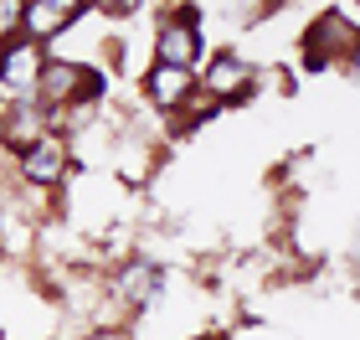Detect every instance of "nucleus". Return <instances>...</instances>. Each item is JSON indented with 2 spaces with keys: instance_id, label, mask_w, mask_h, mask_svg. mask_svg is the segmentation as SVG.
Masks as SVG:
<instances>
[{
  "instance_id": "obj_6",
  "label": "nucleus",
  "mask_w": 360,
  "mask_h": 340,
  "mask_svg": "<svg viewBox=\"0 0 360 340\" xmlns=\"http://www.w3.org/2000/svg\"><path fill=\"white\" fill-rule=\"evenodd\" d=\"M248 77H252V68H248L242 57H232V52H226V57H217V62L206 68V77H201V83H206V93H211V99L232 103V99H242Z\"/></svg>"
},
{
  "instance_id": "obj_7",
  "label": "nucleus",
  "mask_w": 360,
  "mask_h": 340,
  "mask_svg": "<svg viewBox=\"0 0 360 340\" xmlns=\"http://www.w3.org/2000/svg\"><path fill=\"white\" fill-rule=\"evenodd\" d=\"M160 284H165V268H160V263H134V268L119 279L124 299H134V304H150V299L160 294Z\"/></svg>"
},
{
  "instance_id": "obj_3",
  "label": "nucleus",
  "mask_w": 360,
  "mask_h": 340,
  "mask_svg": "<svg viewBox=\"0 0 360 340\" xmlns=\"http://www.w3.org/2000/svg\"><path fill=\"white\" fill-rule=\"evenodd\" d=\"M72 15H83L72 0H37V6H21L15 26H21V37H31V42H52L57 31L72 26Z\"/></svg>"
},
{
  "instance_id": "obj_2",
  "label": "nucleus",
  "mask_w": 360,
  "mask_h": 340,
  "mask_svg": "<svg viewBox=\"0 0 360 340\" xmlns=\"http://www.w3.org/2000/svg\"><path fill=\"white\" fill-rule=\"evenodd\" d=\"M46 68V52H41V42H31V37H15L0 46V88L6 93H37V77Z\"/></svg>"
},
{
  "instance_id": "obj_1",
  "label": "nucleus",
  "mask_w": 360,
  "mask_h": 340,
  "mask_svg": "<svg viewBox=\"0 0 360 340\" xmlns=\"http://www.w3.org/2000/svg\"><path fill=\"white\" fill-rule=\"evenodd\" d=\"M206 57V37H201V21H195V11H175L165 26H160L155 37V62H165V68H195V62Z\"/></svg>"
},
{
  "instance_id": "obj_4",
  "label": "nucleus",
  "mask_w": 360,
  "mask_h": 340,
  "mask_svg": "<svg viewBox=\"0 0 360 340\" xmlns=\"http://www.w3.org/2000/svg\"><path fill=\"white\" fill-rule=\"evenodd\" d=\"M191 88H195V73H186V68H165V62H155V68L144 73V93H150L155 108H180L191 99Z\"/></svg>"
},
{
  "instance_id": "obj_5",
  "label": "nucleus",
  "mask_w": 360,
  "mask_h": 340,
  "mask_svg": "<svg viewBox=\"0 0 360 340\" xmlns=\"http://www.w3.org/2000/svg\"><path fill=\"white\" fill-rule=\"evenodd\" d=\"M21 170H26V181H37V186H57L62 170H68V150H62V139L57 134H41L21 155Z\"/></svg>"
}]
</instances>
